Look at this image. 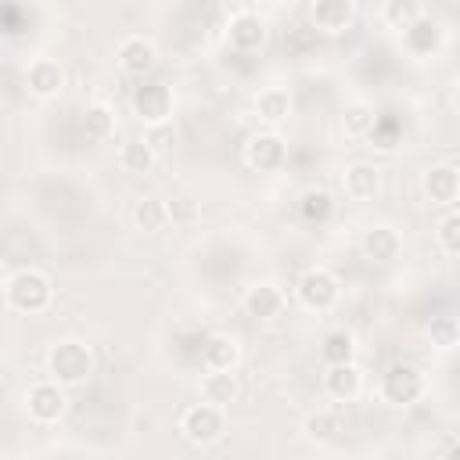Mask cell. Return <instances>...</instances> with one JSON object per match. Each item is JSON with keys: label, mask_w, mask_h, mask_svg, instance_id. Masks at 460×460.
<instances>
[{"label": "cell", "mask_w": 460, "mask_h": 460, "mask_svg": "<svg viewBox=\"0 0 460 460\" xmlns=\"http://www.w3.org/2000/svg\"><path fill=\"white\" fill-rule=\"evenodd\" d=\"M446 460H460V442H453V446L446 449Z\"/></svg>", "instance_id": "d6a6232c"}, {"label": "cell", "mask_w": 460, "mask_h": 460, "mask_svg": "<svg viewBox=\"0 0 460 460\" xmlns=\"http://www.w3.org/2000/svg\"><path fill=\"white\" fill-rule=\"evenodd\" d=\"M129 104H133V115H137L140 122H147V126H165L169 115H172V90H169L165 83H158V79H147V83H140V86L133 90Z\"/></svg>", "instance_id": "8992f818"}, {"label": "cell", "mask_w": 460, "mask_h": 460, "mask_svg": "<svg viewBox=\"0 0 460 460\" xmlns=\"http://www.w3.org/2000/svg\"><path fill=\"white\" fill-rule=\"evenodd\" d=\"M323 392L334 399V402H349L363 392V370L356 363H338V367H327L323 370Z\"/></svg>", "instance_id": "2e32d148"}, {"label": "cell", "mask_w": 460, "mask_h": 460, "mask_svg": "<svg viewBox=\"0 0 460 460\" xmlns=\"http://www.w3.org/2000/svg\"><path fill=\"white\" fill-rule=\"evenodd\" d=\"M284 162H288V144L273 129L248 137V144H244V165L248 169H255V172H277Z\"/></svg>", "instance_id": "ba28073f"}, {"label": "cell", "mask_w": 460, "mask_h": 460, "mask_svg": "<svg viewBox=\"0 0 460 460\" xmlns=\"http://www.w3.org/2000/svg\"><path fill=\"white\" fill-rule=\"evenodd\" d=\"M453 108H456V111H460V83H456V86H453Z\"/></svg>", "instance_id": "836d02e7"}, {"label": "cell", "mask_w": 460, "mask_h": 460, "mask_svg": "<svg viewBox=\"0 0 460 460\" xmlns=\"http://www.w3.org/2000/svg\"><path fill=\"white\" fill-rule=\"evenodd\" d=\"M47 374L50 381L72 388V385H83L90 374H93V349L79 338H61L47 349Z\"/></svg>", "instance_id": "6da1fadb"}, {"label": "cell", "mask_w": 460, "mask_h": 460, "mask_svg": "<svg viewBox=\"0 0 460 460\" xmlns=\"http://www.w3.org/2000/svg\"><path fill=\"white\" fill-rule=\"evenodd\" d=\"M155 162H158V151H155V144H151L147 137H133V140H126V144L119 147V165H122L126 172H133V176L151 172Z\"/></svg>", "instance_id": "7402d4cb"}, {"label": "cell", "mask_w": 460, "mask_h": 460, "mask_svg": "<svg viewBox=\"0 0 460 460\" xmlns=\"http://www.w3.org/2000/svg\"><path fill=\"white\" fill-rule=\"evenodd\" d=\"M420 190L428 201L435 205H453L460 198V169L449 165V162H438V165H428L420 172Z\"/></svg>", "instance_id": "30bf717a"}, {"label": "cell", "mask_w": 460, "mask_h": 460, "mask_svg": "<svg viewBox=\"0 0 460 460\" xmlns=\"http://www.w3.org/2000/svg\"><path fill=\"white\" fill-rule=\"evenodd\" d=\"M255 115H259V122H266V126L284 122V119L291 115V93H288L284 86H266V90H259V93H255Z\"/></svg>", "instance_id": "603a6c76"}, {"label": "cell", "mask_w": 460, "mask_h": 460, "mask_svg": "<svg viewBox=\"0 0 460 460\" xmlns=\"http://www.w3.org/2000/svg\"><path fill=\"white\" fill-rule=\"evenodd\" d=\"M295 291H298V302H302L305 309H313V313H327V309L338 302L341 284H338V277H334L331 270H323V266H309V270L298 277Z\"/></svg>", "instance_id": "5b68a950"}, {"label": "cell", "mask_w": 460, "mask_h": 460, "mask_svg": "<svg viewBox=\"0 0 460 460\" xmlns=\"http://www.w3.org/2000/svg\"><path fill=\"white\" fill-rule=\"evenodd\" d=\"M4 298L14 313H43L50 302H54V280L43 273V270H18L7 277L4 284Z\"/></svg>", "instance_id": "7a4b0ae2"}, {"label": "cell", "mask_w": 460, "mask_h": 460, "mask_svg": "<svg viewBox=\"0 0 460 460\" xmlns=\"http://www.w3.org/2000/svg\"><path fill=\"white\" fill-rule=\"evenodd\" d=\"M244 313L255 316V320H277L284 313V291L277 284H270V280L252 284L244 291Z\"/></svg>", "instance_id": "e0dca14e"}, {"label": "cell", "mask_w": 460, "mask_h": 460, "mask_svg": "<svg viewBox=\"0 0 460 460\" xmlns=\"http://www.w3.org/2000/svg\"><path fill=\"white\" fill-rule=\"evenodd\" d=\"M25 86L32 97L47 101V97H58L61 86H65V68L54 61V58H32L29 68H25Z\"/></svg>", "instance_id": "4fadbf2b"}, {"label": "cell", "mask_w": 460, "mask_h": 460, "mask_svg": "<svg viewBox=\"0 0 460 460\" xmlns=\"http://www.w3.org/2000/svg\"><path fill=\"white\" fill-rule=\"evenodd\" d=\"M115 58H119V68H122L126 75H133V79H144V75L158 65V50H155V43H151L147 36H126V40L119 43Z\"/></svg>", "instance_id": "8fae6325"}, {"label": "cell", "mask_w": 460, "mask_h": 460, "mask_svg": "<svg viewBox=\"0 0 460 460\" xmlns=\"http://www.w3.org/2000/svg\"><path fill=\"white\" fill-rule=\"evenodd\" d=\"M83 129H86V137H93V140H108V137L115 133V111H111L108 104H90V108L83 111Z\"/></svg>", "instance_id": "4316f807"}, {"label": "cell", "mask_w": 460, "mask_h": 460, "mask_svg": "<svg viewBox=\"0 0 460 460\" xmlns=\"http://www.w3.org/2000/svg\"><path fill=\"white\" fill-rule=\"evenodd\" d=\"M338 431H341V417L334 410H316V413L305 417V435L313 442H334Z\"/></svg>", "instance_id": "83f0119b"}, {"label": "cell", "mask_w": 460, "mask_h": 460, "mask_svg": "<svg viewBox=\"0 0 460 460\" xmlns=\"http://www.w3.org/2000/svg\"><path fill=\"white\" fill-rule=\"evenodd\" d=\"M226 43L237 54H255L266 43V22L255 11H234L226 22Z\"/></svg>", "instance_id": "9c48e42d"}, {"label": "cell", "mask_w": 460, "mask_h": 460, "mask_svg": "<svg viewBox=\"0 0 460 460\" xmlns=\"http://www.w3.org/2000/svg\"><path fill=\"white\" fill-rule=\"evenodd\" d=\"M241 359V345L230 334H208L201 345V367L205 370H234Z\"/></svg>", "instance_id": "d6986e66"}, {"label": "cell", "mask_w": 460, "mask_h": 460, "mask_svg": "<svg viewBox=\"0 0 460 460\" xmlns=\"http://www.w3.org/2000/svg\"><path fill=\"white\" fill-rule=\"evenodd\" d=\"M180 431H183V438H187L190 446H212V442L223 438V431H226V417H223L219 406L194 402V406L183 410V417H180Z\"/></svg>", "instance_id": "277c9868"}, {"label": "cell", "mask_w": 460, "mask_h": 460, "mask_svg": "<svg viewBox=\"0 0 460 460\" xmlns=\"http://www.w3.org/2000/svg\"><path fill=\"white\" fill-rule=\"evenodd\" d=\"M341 129H345V137H352V140H367V137H374V129H377V115H374V108L363 104V101L345 104V111H341Z\"/></svg>", "instance_id": "cb8c5ba5"}, {"label": "cell", "mask_w": 460, "mask_h": 460, "mask_svg": "<svg viewBox=\"0 0 460 460\" xmlns=\"http://www.w3.org/2000/svg\"><path fill=\"white\" fill-rule=\"evenodd\" d=\"M320 356L327 367H338V363H356V338L349 331H331L320 345Z\"/></svg>", "instance_id": "d4e9b609"}, {"label": "cell", "mask_w": 460, "mask_h": 460, "mask_svg": "<svg viewBox=\"0 0 460 460\" xmlns=\"http://www.w3.org/2000/svg\"><path fill=\"white\" fill-rule=\"evenodd\" d=\"M194 216H198V205H194L190 198L169 201V219H172V223H187V219H194Z\"/></svg>", "instance_id": "1f68e13d"}, {"label": "cell", "mask_w": 460, "mask_h": 460, "mask_svg": "<svg viewBox=\"0 0 460 460\" xmlns=\"http://www.w3.org/2000/svg\"><path fill=\"white\" fill-rule=\"evenodd\" d=\"M298 208H302V219H305V223H323V219H331L334 201H331V194H327V190L313 187V190H305V194H302Z\"/></svg>", "instance_id": "f1b7e54d"}, {"label": "cell", "mask_w": 460, "mask_h": 460, "mask_svg": "<svg viewBox=\"0 0 460 460\" xmlns=\"http://www.w3.org/2000/svg\"><path fill=\"white\" fill-rule=\"evenodd\" d=\"M341 187H345V198L352 201H374L381 190V169L374 162H352L341 172Z\"/></svg>", "instance_id": "9a60e30c"}, {"label": "cell", "mask_w": 460, "mask_h": 460, "mask_svg": "<svg viewBox=\"0 0 460 460\" xmlns=\"http://www.w3.org/2000/svg\"><path fill=\"white\" fill-rule=\"evenodd\" d=\"M442 25L424 11L410 29H402V47L413 54V58H431V54H438L442 50Z\"/></svg>", "instance_id": "5bb4252c"}, {"label": "cell", "mask_w": 460, "mask_h": 460, "mask_svg": "<svg viewBox=\"0 0 460 460\" xmlns=\"http://www.w3.org/2000/svg\"><path fill=\"white\" fill-rule=\"evenodd\" d=\"M65 406H68L65 385L50 381V377L29 385V392H25V413H29V420H36V424H54V420H61Z\"/></svg>", "instance_id": "52a82bcc"}, {"label": "cell", "mask_w": 460, "mask_h": 460, "mask_svg": "<svg viewBox=\"0 0 460 460\" xmlns=\"http://www.w3.org/2000/svg\"><path fill=\"white\" fill-rule=\"evenodd\" d=\"M424 14V7L417 4V0H388L385 7H381V18H385V25L388 29H410L417 18Z\"/></svg>", "instance_id": "484cf974"}, {"label": "cell", "mask_w": 460, "mask_h": 460, "mask_svg": "<svg viewBox=\"0 0 460 460\" xmlns=\"http://www.w3.org/2000/svg\"><path fill=\"white\" fill-rule=\"evenodd\" d=\"M424 392H428V377H424V370L413 367V363H392V367L381 374V395H385V402H392V406H410V402H417Z\"/></svg>", "instance_id": "3957f363"}, {"label": "cell", "mask_w": 460, "mask_h": 460, "mask_svg": "<svg viewBox=\"0 0 460 460\" xmlns=\"http://www.w3.org/2000/svg\"><path fill=\"white\" fill-rule=\"evenodd\" d=\"M428 338H431L435 349H453V345H460V320H456V316H435V320L428 323Z\"/></svg>", "instance_id": "f546056e"}, {"label": "cell", "mask_w": 460, "mask_h": 460, "mask_svg": "<svg viewBox=\"0 0 460 460\" xmlns=\"http://www.w3.org/2000/svg\"><path fill=\"white\" fill-rule=\"evenodd\" d=\"M435 241L446 255H460V208L456 212H446L435 226Z\"/></svg>", "instance_id": "4dcf8cb0"}, {"label": "cell", "mask_w": 460, "mask_h": 460, "mask_svg": "<svg viewBox=\"0 0 460 460\" xmlns=\"http://www.w3.org/2000/svg\"><path fill=\"white\" fill-rule=\"evenodd\" d=\"M309 22L320 32L338 36L356 22V4L352 0H316V4H309Z\"/></svg>", "instance_id": "7c38bea8"}, {"label": "cell", "mask_w": 460, "mask_h": 460, "mask_svg": "<svg viewBox=\"0 0 460 460\" xmlns=\"http://www.w3.org/2000/svg\"><path fill=\"white\" fill-rule=\"evenodd\" d=\"M359 248H363V255H367V259H374V262H392V259L399 255L402 241H399L395 226H385V223H377V226H370V230L363 234Z\"/></svg>", "instance_id": "ffe728a7"}, {"label": "cell", "mask_w": 460, "mask_h": 460, "mask_svg": "<svg viewBox=\"0 0 460 460\" xmlns=\"http://www.w3.org/2000/svg\"><path fill=\"white\" fill-rule=\"evenodd\" d=\"M198 392H201V402H208V406H219V410H223V406H230V402L237 399L241 385H237L234 370H205V377H201Z\"/></svg>", "instance_id": "ac0fdd59"}, {"label": "cell", "mask_w": 460, "mask_h": 460, "mask_svg": "<svg viewBox=\"0 0 460 460\" xmlns=\"http://www.w3.org/2000/svg\"><path fill=\"white\" fill-rule=\"evenodd\" d=\"M129 216H133V226L144 230V234H158V230H165V223H172V219H169V201H162V198H155V194L137 198Z\"/></svg>", "instance_id": "44dd1931"}]
</instances>
